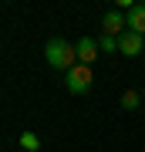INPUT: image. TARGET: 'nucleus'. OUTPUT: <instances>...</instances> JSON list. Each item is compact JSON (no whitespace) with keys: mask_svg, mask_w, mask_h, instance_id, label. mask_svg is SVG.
Listing matches in <instances>:
<instances>
[{"mask_svg":"<svg viewBox=\"0 0 145 152\" xmlns=\"http://www.w3.org/2000/svg\"><path fill=\"white\" fill-rule=\"evenodd\" d=\"M44 58H47V64L51 68H58V71H68L78 64V44H71L64 37H51L47 41V48H44Z\"/></svg>","mask_w":145,"mask_h":152,"instance_id":"f257e3e1","label":"nucleus"},{"mask_svg":"<svg viewBox=\"0 0 145 152\" xmlns=\"http://www.w3.org/2000/svg\"><path fill=\"white\" fill-rule=\"evenodd\" d=\"M91 81H95V75H91V68L88 64H74L64 75V88L71 95H85V91H91Z\"/></svg>","mask_w":145,"mask_h":152,"instance_id":"f03ea898","label":"nucleus"},{"mask_svg":"<svg viewBox=\"0 0 145 152\" xmlns=\"http://www.w3.org/2000/svg\"><path fill=\"white\" fill-rule=\"evenodd\" d=\"M128 31V20H125L122 10H108L105 20H101V34H108V37H122V34Z\"/></svg>","mask_w":145,"mask_h":152,"instance_id":"7ed1b4c3","label":"nucleus"},{"mask_svg":"<svg viewBox=\"0 0 145 152\" xmlns=\"http://www.w3.org/2000/svg\"><path fill=\"white\" fill-rule=\"evenodd\" d=\"M142 48H145V37H142V34L125 31L122 37H118V51H122L125 58H138V54H142Z\"/></svg>","mask_w":145,"mask_h":152,"instance_id":"20e7f679","label":"nucleus"},{"mask_svg":"<svg viewBox=\"0 0 145 152\" xmlns=\"http://www.w3.org/2000/svg\"><path fill=\"white\" fill-rule=\"evenodd\" d=\"M98 51H101V48H98L95 37H81L78 41V64H88V68H91V61L98 58Z\"/></svg>","mask_w":145,"mask_h":152,"instance_id":"39448f33","label":"nucleus"},{"mask_svg":"<svg viewBox=\"0 0 145 152\" xmlns=\"http://www.w3.org/2000/svg\"><path fill=\"white\" fill-rule=\"evenodd\" d=\"M125 20H128V31L132 34H142L145 37V4H135L128 14H125Z\"/></svg>","mask_w":145,"mask_h":152,"instance_id":"423d86ee","label":"nucleus"},{"mask_svg":"<svg viewBox=\"0 0 145 152\" xmlns=\"http://www.w3.org/2000/svg\"><path fill=\"white\" fill-rule=\"evenodd\" d=\"M138 105H142V95H138V91H125V95H122V108H125V112H135Z\"/></svg>","mask_w":145,"mask_h":152,"instance_id":"0eeeda50","label":"nucleus"},{"mask_svg":"<svg viewBox=\"0 0 145 152\" xmlns=\"http://www.w3.org/2000/svg\"><path fill=\"white\" fill-rule=\"evenodd\" d=\"M20 145H24L27 152H37V149H41V139L34 135V132H20Z\"/></svg>","mask_w":145,"mask_h":152,"instance_id":"6e6552de","label":"nucleus"},{"mask_svg":"<svg viewBox=\"0 0 145 152\" xmlns=\"http://www.w3.org/2000/svg\"><path fill=\"white\" fill-rule=\"evenodd\" d=\"M98 48L111 54V51H118V37H108V34H101V37H98Z\"/></svg>","mask_w":145,"mask_h":152,"instance_id":"1a4fd4ad","label":"nucleus"}]
</instances>
